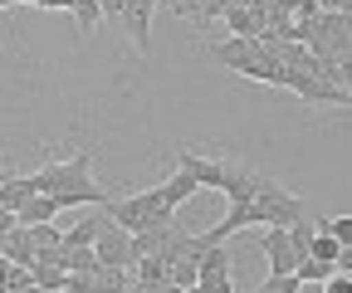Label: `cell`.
I'll use <instances>...</instances> for the list:
<instances>
[{"label": "cell", "instance_id": "6da1fadb", "mask_svg": "<svg viewBox=\"0 0 352 293\" xmlns=\"http://www.w3.org/2000/svg\"><path fill=\"white\" fill-rule=\"evenodd\" d=\"M88 166H94V147H74L69 156H50L44 166H34L30 186L34 196H54L59 211H69V205H108L113 191L88 176Z\"/></svg>", "mask_w": 352, "mask_h": 293}, {"label": "cell", "instance_id": "7a4b0ae2", "mask_svg": "<svg viewBox=\"0 0 352 293\" xmlns=\"http://www.w3.org/2000/svg\"><path fill=\"white\" fill-rule=\"evenodd\" d=\"M206 54L220 64V69H230L240 78H254V83H270V89H279L284 83V64L264 49V39H206Z\"/></svg>", "mask_w": 352, "mask_h": 293}, {"label": "cell", "instance_id": "3957f363", "mask_svg": "<svg viewBox=\"0 0 352 293\" xmlns=\"http://www.w3.org/2000/svg\"><path fill=\"white\" fill-rule=\"evenodd\" d=\"M103 215H108L113 225H122L127 235H138V230H152V225H166V220H176V215L166 211V205L157 200V186L108 200V205H103Z\"/></svg>", "mask_w": 352, "mask_h": 293}, {"label": "cell", "instance_id": "277c9868", "mask_svg": "<svg viewBox=\"0 0 352 293\" xmlns=\"http://www.w3.org/2000/svg\"><path fill=\"white\" fill-rule=\"evenodd\" d=\"M254 211H259V225H294L308 215V200L294 196L289 186H279L274 176H259V191H254Z\"/></svg>", "mask_w": 352, "mask_h": 293}, {"label": "cell", "instance_id": "5b68a950", "mask_svg": "<svg viewBox=\"0 0 352 293\" xmlns=\"http://www.w3.org/2000/svg\"><path fill=\"white\" fill-rule=\"evenodd\" d=\"M284 93L303 98V103H314V108H347V89H333V83H323L314 69H289L284 64V83H279Z\"/></svg>", "mask_w": 352, "mask_h": 293}, {"label": "cell", "instance_id": "8992f818", "mask_svg": "<svg viewBox=\"0 0 352 293\" xmlns=\"http://www.w3.org/2000/svg\"><path fill=\"white\" fill-rule=\"evenodd\" d=\"M94 255H98V264H108V269H132V264H138V255H132V235H127L122 225H113L108 215H103V225H98Z\"/></svg>", "mask_w": 352, "mask_h": 293}, {"label": "cell", "instance_id": "52a82bcc", "mask_svg": "<svg viewBox=\"0 0 352 293\" xmlns=\"http://www.w3.org/2000/svg\"><path fill=\"white\" fill-rule=\"evenodd\" d=\"M259 176H264V172H254L250 161H240V156H220V186H215V191H226L230 205H245V200H254Z\"/></svg>", "mask_w": 352, "mask_h": 293}, {"label": "cell", "instance_id": "ba28073f", "mask_svg": "<svg viewBox=\"0 0 352 293\" xmlns=\"http://www.w3.org/2000/svg\"><path fill=\"white\" fill-rule=\"evenodd\" d=\"M152 10H157V0H127L122 5V25L132 34V45H138V54H152Z\"/></svg>", "mask_w": 352, "mask_h": 293}, {"label": "cell", "instance_id": "9c48e42d", "mask_svg": "<svg viewBox=\"0 0 352 293\" xmlns=\"http://www.w3.org/2000/svg\"><path fill=\"white\" fill-rule=\"evenodd\" d=\"M259 249H264V259H270V274H294V249H289V235L279 225L264 230Z\"/></svg>", "mask_w": 352, "mask_h": 293}, {"label": "cell", "instance_id": "30bf717a", "mask_svg": "<svg viewBox=\"0 0 352 293\" xmlns=\"http://www.w3.org/2000/svg\"><path fill=\"white\" fill-rule=\"evenodd\" d=\"M191 264H196V283L201 279H220V274H230L235 269V259H230V249L226 244H206L201 255H186Z\"/></svg>", "mask_w": 352, "mask_h": 293}, {"label": "cell", "instance_id": "8fae6325", "mask_svg": "<svg viewBox=\"0 0 352 293\" xmlns=\"http://www.w3.org/2000/svg\"><path fill=\"white\" fill-rule=\"evenodd\" d=\"M230 10V0H171V15H182V20H220Z\"/></svg>", "mask_w": 352, "mask_h": 293}, {"label": "cell", "instance_id": "7c38bea8", "mask_svg": "<svg viewBox=\"0 0 352 293\" xmlns=\"http://www.w3.org/2000/svg\"><path fill=\"white\" fill-rule=\"evenodd\" d=\"M20 225H44V220H59V200L54 196H30L20 211H15Z\"/></svg>", "mask_w": 352, "mask_h": 293}, {"label": "cell", "instance_id": "4fadbf2b", "mask_svg": "<svg viewBox=\"0 0 352 293\" xmlns=\"http://www.w3.org/2000/svg\"><path fill=\"white\" fill-rule=\"evenodd\" d=\"M132 279H138V288H142V293H152L157 283H166V259H162V255L138 259V264H132Z\"/></svg>", "mask_w": 352, "mask_h": 293}, {"label": "cell", "instance_id": "5bb4252c", "mask_svg": "<svg viewBox=\"0 0 352 293\" xmlns=\"http://www.w3.org/2000/svg\"><path fill=\"white\" fill-rule=\"evenodd\" d=\"M220 20L230 25V34H235V39H259V34H264V20H259L254 10H226Z\"/></svg>", "mask_w": 352, "mask_h": 293}, {"label": "cell", "instance_id": "9a60e30c", "mask_svg": "<svg viewBox=\"0 0 352 293\" xmlns=\"http://www.w3.org/2000/svg\"><path fill=\"white\" fill-rule=\"evenodd\" d=\"M6 259H10V264H34V239H30L25 225H15V230L6 235Z\"/></svg>", "mask_w": 352, "mask_h": 293}, {"label": "cell", "instance_id": "2e32d148", "mask_svg": "<svg viewBox=\"0 0 352 293\" xmlns=\"http://www.w3.org/2000/svg\"><path fill=\"white\" fill-rule=\"evenodd\" d=\"M98 225H103V215H83L78 225H69V230H64V249H78V244H94V239H98Z\"/></svg>", "mask_w": 352, "mask_h": 293}, {"label": "cell", "instance_id": "e0dca14e", "mask_svg": "<svg viewBox=\"0 0 352 293\" xmlns=\"http://www.w3.org/2000/svg\"><path fill=\"white\" fill-rule=\"evenodd\" d=\"M314 230H323V235H333L342 249H352V215H318Z\"/></svg>", "mask_w": 352, "mask_h": 293}, {"label": "cell", "instance_id": "ac0fdd59", "mask_svg": "<svg viewBox=\"0 0 352 293\" xmlns=\"http://www.w3.org/2000/svg\"><path fill=\"white\" fill-rule=\"evenodd\" d=\"M69 15L78 20V30H83V34H94V30L103 25V10H98V0H69Z\"/></svg>", "mask_w": 352, "mask_h": 293}, {"label": "cell", "instance_id": "d6986e66", "mask_svg": "<svg viewBox=\"0 0 352 293\" xmlns=\"http://www.w3.org/2000/svg\"><path fill=\"white\" fill-rule=\"evenodd\" d=\"M94 293H127V269L98 264V269H94Z\"/></svg>", "mask_w": 352, "mask_h": 293}, {"label": "cell", "instance_id": "ffe728a7", "mask_svg": "<svg viewBox=\"0 0 352 293\" xmlns=\"http://www.w3.org/2000/svg\"><path fill=\"white\" fill-rule=\"evenodd\" d=\"M64 269H69V274H94V269H98V255H94V244L64 249Z\"/></svg>", "mask_w": 352, "mask_h": 293}, {"label": "cell", "instance_id": "44dd1931", "mask_svg": "<svg viewBox=\"0 0 352 293\" xmlns=\"http://www.w3.org/2000/svg\"><path fill=\"white\" fill-rule=\"evenodd\" d=\"M25 230H30L34 249H59V244H64V230H59L54 220H44V225H25Z\"/></svg>", "mask_w": 352, "mask_h": 293}, {"label": "cell", "instance_id": "7402d4cb", "mask_svg": "<svg viewBox=\"0 0 352 293\" xmlns=\"http://www.w3.org/2000/svg\"><path fill=\"white\" fill-rule=\"evenodd\" d=\"M254 293H298V279L294 274H270V279H259Z\"/></svg>", "mask_w": 352, "mask_h": 293}, {"label": "cell", "instance_id": "603a6c76", "mask_svg": "<svg viewBox=\"0 0 352 293\" xmlns=\"http://www.w3.org/2000/svg\"><path fill=\"white\" fill-rule=\"evenodd\" d=\"M0 283H6V293H20V288H30V283H34V279H30V264H10Z\"/></svg>", "mask_w": 352, "mask_h": 293}, {"label": "cell", "instance_id": "cb8c5ba5", "mask_svg": "<svg viewBox=\"0 0 352 293\" xmlns=\"http://www.w3.org/2000/svg\"><path fill=\"white\" fill-rule=\"evenodd\" d=\"M196 293H235V279L230 274H220V279H201Z\"/></svg>", "mask_w": 352, "mask_h": 293}, {"label": "cell", "instance_id": "d4e9b609", "mask_svg": "<svg viewBox=\"0 0 352 293\" xmlns=\"http://www.w3.org/2000/svg\"><path fill=\"white\" fill-rule=\"evenodd\" d=\"M318 10H328V15H347L352 10V0H314Z\"/></svg>", "mask_w": 352, "mask_h": 293}, {"label": "cell", "instance_id": "484cf974", "mask_svg": "<svg viewBox=\"0 0 352 293\" xmlns=\"http://www.w3.org/2000/svg\"><path fill=\"white\" fill-rule=\"evenodd\" d=\"M122 5H127V0H98V10H103V20H122Z\"/></svg>", "mask_w": 352, "mask_h": 293}, {"label": "cell", "instance_id": "4316f807", "mask_svg": "<svg viewBox=\"0 0 352 293\" xmlns=\"http://www.w3.org/2000/svg\"><path fill=\"white\" fill-rule=\"evenodd\" d=\"M20 220H15V211H6V205H0V235H10Z\"/></svg>", "mask_w": 352, "mask_h": 293}, {"label": "cell", "instance_id": "83f0119b", "mask_svg": "<svg viewBox=\"0 0 352 293\" xmlns=\"http://www.w3.org/2000/svg\"><path fill=\"white\" fill-rule=\"evenodd\" d=\"M34 10H69V0H30Z\"/></svg>", "mask_w": 352, "mask_h": 293}, {"label": "cell", "instance_id": "f1b7e54d", "mask_svg": "<svg viewBox=\"0 0 352 293\" xmlns=\"http://www.w3.org/2000/svg\"><path fill=\"white\" fill-rule=\"evenodd\" d=\"M6 269H10V259H6V235H0V279H6Z\"/></svg>", "mask_w": 352, "mask_h": 293}, {"label": "cell", "instance_id": "f546056e", "mask_svg": "<svg viewBox=\"0 0 352 293\" xmlns=\"http://www.w3.org/2000/svg\"><path fill=\"white\" fill-rule=\"evenodd\" d=\"M298 293H323V283H298Z\"/></svg>", "mask_w": 352, "mask_h": 293}, {"label": "cell", "instance_id": "4dcf8cb0", "mask_svg": "<svg viewBox=\"0 0 352 293\" xmlns=\"http://www.w3.org/2000/svg\"><path fill=\"white\" fill-rule=\"evenodd\" d=\"M20 293H44V288H39V283H30V288H20Z\"/></svg>", "mask_w": 352, "mask_h": 293}, {"label": "cell", "instance_id": "1f68e13d", "mask_svg": "<svg viewBox=\"0 0 352 293\" xmlns=\"http://www.w3.org/2000/svg\"><path fill=\"white\" fill-rule=\"evenodd\" d=\"M10 5H15V0H0V10H10Z\"/></svg>", "mask_w": 352, "mask_h": 293}, {"label": "cell", "instance_id": "d6a6232c", "mask_svg": "<svg viewBox=\"0 0 352 293\" xmlns=\"http://www.w3.org/2000/svg\"><path fill=\"white\" fill-rule=\"evenodd\" d=\"M0 293H6V283H0Z\"/></svg>", "mask_w": 352, "mask_h": 293}, {"label": "cell", "instance_id": "836d02e7", "mask_svg": "<svg viewBox=\"0 0 352 293\" xmlns=\"http://www.w3.org/2000/svg\"><path fill=\"white\" fill-rule=\"evenodd\" d=\"M54 293H64V288H54Z\"/></svg>", "mask_w": 352, "mask_h": 293}]
</instances>
